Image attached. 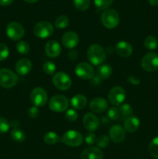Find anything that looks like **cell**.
Here are the masks:
<instances>
[{
	"label": "cell",
	"mask_w": 158,
	"mask_h": 159,
	"mask_svg": "<svg viewBox=\"0 0 158 159\" xmlns=\"http://www.w3.org/2000/svg\"><path fill=\"white\" fill-rule=\"evenodd\" d=\"M88 61L94 65H100L105 61V51L102 46L99 44H91L87 51Z\"/></svg>",
	"instance_id": "6da1fadb"
},
{
	"label": "cell",
	"mask_w": 158,
	"mask_h": 159,
	"mask_svg": "<svg viewBox=\"0 0 158 159\" xmlns=\"http://www.w3.org/2000/svg\"><path fill=\"white\" fill-rule=\"evenodd\" d=\"M18 82L16 75L8 68L0 69V85L5 89H10L15 86Z\"/></svg>",
	"instance_id": "7a4b0ae2"
},
{
	"label": "cell",
	"mask_w": 158,
	"mask_h": 159,
	"mask_svg": "<svg viewBox=\"0 0 158 159\" xmlns=\"http://www.w3.org/2000/svg\"><path fill=\"white\" fill-rule=\"evenodd\" d=\"M101 20L104 26L108 29H113L119 24V16L115 9H108L102 12Z\"/></svg>",
	"instance_id": "3957f363"
},
{
	"label": "cell",
	"mask_w": 158,
	"mask_h": 159,
	"mask_svg": "<svg viewBox=\"0 0 158 159\" xmlns=\"http://www.w3.org/2000/svg\"><path fill=\"white\" fill-rule=\"evenodd\" d=\"M83 136L77 130H70L65 132L62 136L61 141L64 144L71 147H78L83 142Z\"/></svg>",
	"instance_id": "277c9868"
},
{
	"label": "cell",
	"mask_w": 158,
	"mask_h": 159,
	"mask_svg": "<svg viewBox=\"0 0 158 159\" xmlns=\"http://www.w3.org/2000/svg\"><path fill=\"white\" fill-rule=\"evenodd\" d=\"M143 69L148 72H153L158 69V54L154 52L146 54L141 60Z\"/></svg>",
	"instance_id": "5b68a950"
},
{
	"label": "cell",
	"mask_w": 158,
	"mask_h": 159,
	"mask_svg": "<svg viewBox=\"0 0 158 159\" xmlns=\"http://www.w3.org/2000/svg\"><path fill=\"white\" fill-rule=\"evenodd\" d=\"M33 33L38 38L46 39L53 34L54 26L48 21L39 22L34 26Z\"/></svg>",
	"instance_id": "8992f818"
},
{
	"label": "cell",
	"mask_w": 158,
	"mask_h": 159,
	"mask_svg": "<svg viewBox=\"0 0 158 159\" xmlns=\"http://www.w3.org/2000/svg\"><path fill=\"white\" fill-rule=\"evenodd\" d=\"M30 100L35 107H40L46 105L48 100V95L46 90L40 87L33 89L30 93Z\"/></svg>",
	"instance_id": "52a82bcc"
},
{
	"label": "cell",
	"mask_w": 158,
	"mask_h": 159,
	"mask_svg": "<svg viewBox=\"0 0 158 159\" xmlns=\"http://www.w3.org/2000/svg\"><path fill=\"white\" fill-rule=\"evenodd\" d=\"M25 30L23 26L17 22H11L6 26V34L8 37L14 41L23 38Z\"/></svg>",
	"instance_id": "ba28073f"
},
{
	"label": "cell",
	"mask_w": 158,
	"mask_h": 159,
	"mask_svg": "<svg viewBox=\"0 0 158 159\" xmlns=\"http://www.w3.org/2000/svg\"><path fill=\"white\" fill-rule=\"evenodd\" d=\"M68 107V100L63 95H56L49 101V107L52 111L60 113L67 110Z\"/></svg>",
	"instance_id": "9c48e42d"
},
{
	"label": "cell",
	"mask_w": 158,
	"mask_h": 159,
	"mask_svg": "<svg viewBox=\"0 0 158 159\" xmlns=\"http://www.w3.org/2000/svg\"><path fill=\"white\" fill-rule=\"evenodd\" d=\"M53 83L54 86L58 89L65 91L70 89L71 86V79L70 76L66 73L60 71V72L56 73L53 77Z\"/></svg>",
	"instance_id": "30bf717a"
},
{
	"label": "cell",
	"mask_w": 158,
	"mask_h": 159,
	"mask_svg": "<svg viewBox=\"0 0 158 159\" xmlns=\"http://www.w3.org/2000/svg\"><path fill=\"white\" fill-rule=\"evenodd\" d=\"M125 91L120 86H115L109 91L108 99L110 103L113 106H119L124 102L125 99Z\"/></svg>",
	"instance_id": "8fae6325"
},
{
	"label": "cell",
	"mask_w": 158,
	"mask_h": 159,
	"mask_svg": "<svg viewBox=\"0 0 158 159\" xmlns=\"http://www.w3.org/2000/svg\"><path fill=\"white\" fill-rule=\"evenodd\" d=\"M75 74L77 77L84 80L91 79L94 75V71L91 65L87 62H81L75 68Z\"/></svg>",
	"instance_id": "7c38bea8"
},
{
	"label": "cell",
	"mask_w": 158,
	"mask_h": 159,
	"mask_svg": "<svg viewBox=\"0 0 158 159\" xmlns=\"http://www.w3.org/2000/svg\"><path fill=\"white\" fill-rule=\"evenodd\" d=\"M84 127L90 132H94L99 128V120L97 116L91 113H88L84 116Z\"/></svg>",
	"instance_id": "4fadbf2b"
},
{
	"label": "cell",
	"mask_w": 158,
	"mask_h": 159,
	"mask_svg": "<svg viewBox=\"0 0 158 159\" xmlns=\"http://www.w3.org/2000/svg\"><path fill=\"white\" fill-rule=\"evenodd\" d=\"M61 41L65 48H68V49H73L78 44L79 37L75 32L68 31L64 34Z\"/></svg>",
	"instance_id": "5bb4252c"
},
{
	"label": "cell",
	"mask_w": 158,
	"mask_h": 159,
	"mask_svg": "<svg viewBox=\"0 0 158 159\" xmlns=\"http://www.w3.org/2000/svg\"><path fill=\"white\" fill-rule=\"evenodd\" d=\"M125 138V129L120 125H113L109 130V138L114 143H121Z\"/></svg>",
	"instance_id": "9a60e30c"
},
{
	"label": "cell",
	"mask_w": 158,
	"mask_h": 159,
	"mask_svg": "<svg viewBox=\"0 0 158 159\" xmlns=\"http://www.w3.org/2000/svg\"><path fill=\"white\" fill-rule=\"evenodd\" d=\"M89 108L94 113H103L108 109V102L104 98H94L90 102Z\"/></svg>",
	"instance_id": "2e32d148"
},
{
	"label": "cell",
	"mask_w": 158,
	"mask_h": 159,
	"mask_svg": "<svg viewBox=\"0 0 158 159\" xmlns=\"http://www.w3.org/2000/svg\"><path fill=\"white\" fill-rule=\"evenodd\" d=\"M116 54L119 56L122 57H128L133 54V47L129 43L126 41H119L118 42L117 44L116 45Z\"/></svg>",
	"instance_id": "e0dca14e"
},
{
	"label": "cell",
	"mask_w": 158,
	"mask_h": 159,
	"mask_svg": "<svg viewBox=\"0 0 158 159\" xmlns=\"http://www.w3.org/2000/svg\"><path fill=\"white\" fill-rule=\"evenodd\" d=\"M45 53L50 57H57L61 53V47L56 40H50L45 46Z\"/></svg>",
	"instance_id": "ac0fdd59"
},
{
	"label": "cell",
	"mask_w": 158,
	"mask_h": 159,
	"mask_svg": "<svg viewBox=\"0 0 158 159\" xmlns=\"http://www.w3.org/2000/svg\"><path fill=\"white\" fill-rule=\"evenodd\" d=\"M81 159H103V153L98 148L89 147L82 152Z\"/></svg>",
	"instance_id": "d6986e66"
},
{
	"label": "cell",
	"mask_w": 158,
	"mask_h": 159,
	"mask_svg": "<svg viewBox=\"0 0 158 159\" xmlns=\"http://www.w3.org/2000/svg\"><path fill=\"white\" fill-rule=\"evenodd\" d=\"M112 72V67L106 64H103L98 67L95 73H94V75H95L96 79H98L99 81H102L108 79L111 76Z\"/></svg>",
	"instance_id": "ffe728a7"
},
{
	"label": "cell",
	"mask_w": 158,
	"mask_h": 159,
	"mask_svg": "<svg viewBox=\"0 0 158 159\" xmlns=\"http://www.w3.org/2000/svg\"><path fill=\"white\" fill-rule=\"evenodd\" d=\"M31 68H32V63L30 60L27 58L20 59L15 64V71L20 75H27L31 71Z\"/></svg>",
	"instance_id": "44dd1931"
},
{
	"label": "cell",
	"mask_w": 158,
	"mask_h": 159,
	"mask_svg": "<svg viewBox=\"0 0 158 159\" xmlns=\"http://www.w3.org/2000/svg\"><path fill=\"white\" fill-rule=\"evenodd\" d=\"M139 125H140L139 120L136 116H131L125 119L124 123V129L127 132L133 133L139 129Z\"/></svg>",
	"instance_id": "7402d4cb"
},
{
	"label": "cell",
	"mask_w": 158,
	"mask_h": 159,
	"mask_svg": "<svg viewBox=\"0 0 158 159\" xmlns=\"http://www.w3.org/2000/svg\"><path fill=\"white\" fill-rule=\"evenodd\" d=\"M71 104L75 110H82L87 105V98L84 95L77 94L71 98Z\"/></svg>",
	"instance_id": "603a6c76"
},
{
	"label": "cell",
	"mask_w": 158,
	"mask_h": 159,
	"mask_svg": "<svg viewBox=\"0 0 158 159\" xmlns=\"http://www.w3.org/2000/svg\"><path fill=\"white\" fill-rule=\"evenodd\" d=\"M11 138L17 143H22L26 140V135L23 130L20 128H14L11 130Z\"/></svg>",
	"instance_id": "cb8c5ba5"
},
{
	"label": "cell",
	"mask_w": 158,
	"mask_h": 159,
	"mask_svg": "<svg viewBox=\"0 0 158 159\" xmlns=\"http://www.w3.org/2000/svg\"><path fill=\"white\" fill-rule=\"evenodd\" d=\"M144 46L150 51H153L158 47V40L154 36H147L144 40Z\"/></svg>",
	"instance_id": "d4e9b609"
},
{
	"label": "cell",
	"mask_w": 158,
	"mask_h": 159,
	"mask_svg": "<svg viewBox=\"0 0 158 159\" xmlns=\"http://www.w3.org/2000/svg\"><path fill=\"white\" fill-rule=\"evenodd\" d=\"M43 140H44L45 143L50 145H53L57 143H58L60 141V138L57 134L54 133V132H47L46 134L43 137Z\"/></svg>",
	"instance_id": "484cf974"
},
{
	"label": "cell",
	"mask_w": 158,
	"mask_h": 159,
	"mask_svg": "<svg viewBox=\"0 0 158 159\" xmlns=\"http://www.w3.org/2000/svg\"><path fill=\"white\" fill-rule=\"evenodd\" d=\"M149 153L153 158L158 159V137L150 141L149 144Z\"/></svg>",
	"instance_id": "4316f807"
},
{
	"label": "cell",
	"mask_w": 158,
	"mask_h": 159,
	"mask_svg": "<svg viewBox=\"0 0 158 159\" xmlns=\"http://www.w3.org/2000/svg\"><path fill=\"white\" fill-rule=\"evenodd\" d=\"M119 113H120V116H122V118H125V119L131 116L133 112L131 106L127 103L122 104V106H120V107L119 108Z\"/></svg>",
	"instance_id": "83f0119b"
},
{
	"label": "cell",
	"mask_w": 158,
	"mask_h": 159,
	"mask_svg": "<svg viewBox=\"0 0 158 159\" xmlns=\"http://www.w3.org/2000/svg\"><path fill=\"white\" fill-rule=\"evenodd\" d=\"M69 19L66 16H60L55 20V26L58 29H64L69 25Z\"/></svg>",
	"instance_id": "f1b7e54d"
},
{
	"label": "cell",
	"mask_w": 158,
	"mask_h": 159,
	"mask_svg": "<svg viewBox=\"0 0 158 159\" xmlns=\"http://www.w3.org/2000/svg\"><path fill=\"white\" fill-rule=\"evenodd\" d=\"M74 6L79 11H85L88 9L91 0H73Z\"/></svg>",
	"instance_id": "f546056e"
},
{
	"label": "cell",
	"mask_w": 158,
	"mask_h": 159,
	"mask_svg": "<svg viewBox=\"0 0 158 159\" xmlns=\"http://www.w3.org/2000/svg\"><path fill=\"white\" fill-rule=\"evenodd\" d=\"M112 2L113 0H94V6L99 10H106Z\"/></svg>",
	"instance_id": "4dcf8cb0"
},
{
	"label": "cell",
	"mask_w": 158,
	"mask_h": 159,
	"mask_svg": "<svg viewBox=\"0 0 158 159\" xmlns=\"http://www.w3.org/2000/svg\"><path fill=\"white\" fill-rule=\"evenodd\" d=\"M15 48H16V51L21 54H28L29 50H30L29 44L26 41L18 42V43H16V45H15Z\"/></svg>",
	"instance_id": "1f68e13d"
},
{
	"label": "cell",
	"mask_w": 158,
	"mask_h": 159,
	"mask_svg": "<svg viewBox=\"0 0 158 159\" xmlns=\"http://www.w3.org/2000/svg\"><path fill=\"white\" fill-rule=\"evenodd\" d=\"M110 142V138L107 135L102 134L100 135L99 138L96 140V144H97L98 147L100 148H105L108 146Z\"/></svg>",
	"instance_id": "d6a6232c"
},
{
	"label": "cell",
	"mask_w": 158,
	"mask_h": 159,
	"mask_svg": "<svg viewBox=\"0 0 158 159\" xmlns=\"http://www.w3.org/2000/svg\"><path fill=\"white\" fill-rule=\"evenodd\" d=\"M43 71L46 74L50 75H54L56 71V65L55 64L53 63L51 61H46V63L43 65Z\"/></svg>",
	"instance_id": "836d02e7"
},
{
	"label": "cell",
	"mask_w": 158,
	"mask_h": 159,
	"mask_svg": "<svg viewBox=\"0 0 158 159\" xmlns=\"http://www.w3.org/2000/svg\"><path fill=\"white\" fill-rule=\"evenodd\" d=\"M108 117L112 120H116L120 117L119 110L117 107H111L108 110Z\"/></svg>",
	"instance_id": "e575fe53"
},
{
	"label": "cell",
	"mask_w": 158,
	"mask_h": 159,
	"mask_svg": "<svg viewBox=\"0 0 158 159\" xmlns=\"http://www.w3.org/2000/svg\"><path fill=\"white\" fill-rule=\"evenodd\" d=\"M10 128V124L6 118L0 116V134L6 133Z\"/></svg>",
	"instance_id": "d590c367"
},
{
	"label": "cell",
	"mask_w": 158,
	"mask_h": 159,
	"mask_svg": "<svg viewBox=\"0 0 158 159\" xmlns=\"http://www.w3.org/2000/svg\"><path fill=\"white\" fill-rule=\"evenodd\" d=\"M9 54L8 47L5 43H0V61L6 60Z\"/></svg>",
	"instance_id": "8d00e7d4"
},
{
	"label": "cell",
	"mask_w": 158,
	"mask_h": 159,
	"mask_svg": "<svg viewBox=\"0 0 158 159\" xmlns=\"http://www.w3.org/2000/svg\"><path fill=\"white\" fill-rule=\"evenodd\" d=\"M77 113L74 110H72V109H70L65 113V117L68 120V121H71V122H73V121H75L77 119Z\"/></svg>",
	"instance_id": "74e56055"
},
{
	"label": "cell",
	"mask_w": 158,
	"mask_h": 159,
	"mask_svg": "<svg viewBox=\"0 0 158 159\" xmlns=\"http://www.w3.org/2000/svg\"><path fill=\"white\" fill-rule=\"evenodd\" d=\"M85 140L87 144H89V145H92L96 142L97 138H96V135L93 132H89V133L86 134Z\"/></svg>",
	"instance_id": "f35d334b"
},
{
	"label": "cell",
	"mask_w": 158,
	"mask_h": 159,
	"mask_svg": "<svg viewBox=\"0 0 158 159\" xmlns=\"http://www.w3.org/2000/svg\"><path fill=\"white\" fill-rule=\"evenodd\" d=\"M39 113H40V112H39L38 107H35V106L30 107V108L28 110V116L30 118H32V119L37 118V116H39Z\"/></svg>",
	"instance_id": "ab89813d"
},
{
	"label": "cell",
	"mask_w": 158,
	"mask_h": 159,
	"mask_svg": "<svg viewBox=\"0 0 158 159\" xmlns=\"http://www.w3.org/2000/svg\"><path fill=\"white\" fill-rule=\"evenodd\" d=\"M127 80H128L129 82L133 84V85H138L140 82V80H139V78L136 77V76H129V77H128Z\"/></svg>",
	"instance_id": "60d3db41"
},
{
	"label": "cell",
	"mask_w": 158,
	"mask_h": 159,
	"mask_svg": "<svg viewBox=\"0 0 158 159\" xmlns=\"http://www.w3.org/2000/svg\"><path fill=\"white\" fill-rule=\"evenodd\" d=\"M68 57L71 61H75L77 57V51H74V50H71V51L68 53Z\"/></svg>",
	"instance_id": "b9f144b4"
},
{
	"label": "cell",
	"mask_w": 158,
	"mask_h": 159,
	"mask_svg": "<svg viewBox=\"0 0 158 159\" xmlns=\"http://www.w3.org/2000/svg\"><path fill=\"white\" fill-rule=\"evenodd\" d=\"M13 0H0V5L3 6H7L11 5Z\"/></svg>",
	"instance_id": "7bdbcfd3"
},
{
	"label": "cell",
	"mask_w": 158,
	"mask_h": 159,
	"mask_svg": "<svg viewBox=\"0 0 158 159\" xmlns=\"http://www.w3.org/2000/svg\"><path fill=\"white\" fill-rule=\"evenodd\" d=\"M149 3L153 6H158V0H148Z\"/></svg>",
	"instance_id": "ee69618b"
},
{
	"label": "cell",
	"mask_w": 158,
	"mask_h": 159,
	"mask_svg": "<svg viewBox=\"0 0 158 159\" xmlns=\"http://www.w3.org/2000/svg\"><path fill=\"white\" fill-rule=\"evenodd\" d=\"M24 1L28 3H34V2H37L39 1V0H24Z\"/></svg>",
	"instance_id": "f6af8a7d"
}]
</instances>
